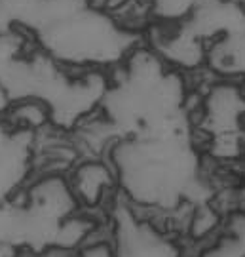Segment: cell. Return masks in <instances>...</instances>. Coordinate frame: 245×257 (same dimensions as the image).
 Listing matches in <instances>:
<instances>
[{"mask_svg": "<svg viewBox=\"0 0 245 257\" xmlns=\"http://www.w3.org/2000/svg\"><path fill=\"white\" fill-rule=\"evenodd\" d=\"M69 183L80 210L109 215L110 204L118 196V177L107 158L86 156L69 170Z\"/></svg>", "mask_w": 245, "mask_h": 257, "instance_id": "6da1fadb", "label": "cell"}, {"mask_svg": "<svg viewBox=\"0 0 245 257\" xmlns=\"http://www.w3.org/2000/svg\"><path fill=\"white\" fill-rule=\"evenodd\" d=\"M21 200L12 202L23 206L38 217L59 223L71 213L80 210L67 174H35L19 191Z\"/></svg>", "mask_w": 245, "mask_h": 257, "instance_id": "7a4b0ae2", "label": "cell"}, {"mask_svg": "<svg viewBox=\"0 0 245 257\" xmlns=\"http://www.w3.org/2000/svg\"><path fill=\"white\" fill-rule=\"evenodd\" d=\"M0 126L6 132L35 136L48 126H52L50 103L38 95L12 99L8 107L0 114Z\"/></svg>", "mask_w": 245, "mask_h": 257, "instance_id": "3957f363", "label": "cell"}]
</instances>
